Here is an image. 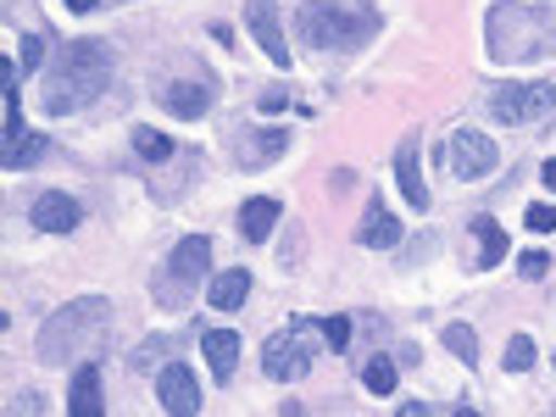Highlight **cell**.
Here are the masks:
<instances>
[{
  "label": "cell",
  "mask_w": 556,
  "mask_h": 417,
  "mask_svg": "<svg viewBox=\"0 0 556 417\" xmlns=\"http://www.w3.org/2000/svg\"><path fill=\"white\" fill-rule=\"evenodd\" d=\"M112 67H117V56H112L106 39H67V45H56V62H51V73H45V96H39L45 117L84 112L106 89Z\"/></svg>",
  "instance_id": "obj_1"
},
{
  "label": "cell",
  "mask_w": 556,
  "mask_h": 417,
  "mask_svg": "<svg viewBox=\"0 0 556 417\" xmlns=\"http://www.w3.org/2000/svg\"><path fill=\"white\" fill-rule=\"evenodd\" d=\"M484 45H490V62H501V67L551 62L556 17H551V7H534V0H495L484 17Z\"/></svg>",
  "instance_id": "obj_2"
},
{
  "label": "cell",
  "mask_w": 556,
  "mask_h": 417,
  "mask_svg": "<svg viewBox=\"0 0 556 417\" xmlns=\"http://www.w3.org/2000/svg\"><path fill=\"white\" fill-rule=\"evenodd\" d=\"M295 34L312 51H362L379 34V12L356 0H306L295 12Z\"/></svg>",
  "instance_id": "obj_3"
},
{
  "label": "cell",
  "mask_w": 556,
  "mask_h": 417,
  "mask_svg": "<svg viewBox=\"0 0 556 417\" xmlns=\"http://www.w3.org/2000/svg\"><path fill=\"white\" fill-rule=\"evenodd\" d=\"M106 323H112V301L106 295H78V301L56 306L51 317H45V329H39V362H51V367L78 362L89 345L106 334Z\"/></svg>",
  "instance_id": "obj_4"
},
{
  "label": "cell",
  "mask_w": 556,
  "mask_h": 417,
  "mask_svg": "<svg viewBox=\"0 0 556 417\" xmlns=\"http://www.w3.org/2000/svg\"><path fill=\"white\" fill-rule=\"evenodd\" d=\"M206 278H212V240H206V235H190V240L173 245L167 267L151 278V295H156V306L178 312L184 301H190V295L206 285Z\"/></svg>",
  "instance_id": "obj_5"
},
{
  "label": "cell",
  "mask_w": 556,
  "mask_h": 417,
  "mask_svg": "<svg viewBox=\"0 0 556 417\" xmlns=\"http://www.w3.org/2000/svg\"><path fill=\"white\" fill-rule=\"evenodd\" d=\"M323 329H317V317H295L290 329H278L267 345H262V374L273 379V384H295V379H306L312 374V356H317V340Z\"/></svg>",
  "instance_id": "obj_6"
},
{
  "label": "cell",
  "mask_w": 556,
  "mask_h": 417,
  "mask_svg": "<svg viewBox=\"0 0 556 417\" xmlns=\"http://www.w3.org/2000/svg\"><path fill=\"white\" fill-rule=\"evenodd\" d=\"M490 112L501 123H545L556 112V84L534 78V84H495L490 89Z\"/></svg>",
  "instance_id": "obj_7"
},
{
  "label": "cell",
  "mask_w": 556,
  "mask_h": 417,
  "mask_svg": "<svg viewBox=\"0 0 556 417\" xmlns=\"http://www.w3.org/2000/svg\"><path fill=\"white\" fill-rule=\"evenodd\" d=\"M445 167L462 178V184H479V178H490L495 167H501V151H495V139L490 134H479V128H456L451 139H445Z\"/></svg>",
  "instance_id": "obj_8"
},
{
  "label": "cell",
  "mask_w": 556,
  "mask_h": 417,
  "mask_svg": "<svg viewBox=\"0 0 556 417\" xmlns=\"http://www.w3.org/2000/svg\"><path fill=\"white\" fill-rule=\"evenodd\" d=\"M156 101L173 117H184V123H201L212 112V101H217V89H212V78H173V84L156 89Z\"/></svg>",
  "instance_id": "obj_9"
},
{
  "label": "cell",
  "mask_w": 556,
  "mask_h": 417,
  "mask_svg": "<svg viewBox=\"0 0 556 417\" xmlns=\"http://www.w3.org/2000/svg\"><path fill=\"white\" fill-rule=\"evenodd\" d=\"M245 28L256 34L273 67H290V39H285V23H278V0H245Z\"/></svg>",
  "instance_id": "obj_10"
},
{
  "label": "cell",
  "mask_w": 556,
  "mask_h": 417,
  "mask_svg": "<svg viewBox=\"0 0 556 417\" xmlns=\"http://www.w3.org/2000/svg\"><path fill=\"white\" fill-rule=\"evenodd\" d=\"M156 401H162V412H173V417H195V412H201V384H195L190 367L167 362L162 374H156Z\"/></svg>",
  "instance_id": "obj_11"
},
{
  "label": "cell",
  "mask_w": 556,
  "mask_h": 417,
  "mask_svg": "<svg viewBox=\"0 0 556 417\" xmlns=\"http://www.w3.org/2000/svg\"><path fill=\"white\" fill-rule=\"evenodd\" d=\"M28 223L39 228V235H73V228L84 223V206H78L67 190H45V195L28 206Z\"/></svg>",
  "instance_id": "obj_12"
},
{
  "label": "cell",
  "mask_w": 556,
  "mask_h": 417,
  "mask_svg": "<svg viewBox=\"0 0 556 417\" xmlns=\"http://www.w3.org/2000/svg\"><path fill=\"white\" fill-rule=\"evenodd\" d=\"M290 151V128H245L235 134V162L240 167H267Z\"/></svg>",
  "instance_id": "obj_13"
},
{
  "label": "cell",
  "mask_w": 556,
  "mask_h": 417,
  "mask_svg": "<svg viewBox=\"0 0 556 417\" xmlns=\"http://www.w3.org/2000/svg\"><path fill=\"white\" fill-rule=\"evenodd\" d=\"M356 245H367V251H395V245H401V217H395L384 201H367V212H362V223H356Z\"/></svg>",
  "instance_id": "obj_14"
},
{
  "label": "cell",
  "mask_w": 556,
  "mask_h": 417,
  "mask_svg": "<svg viewBox=\"0 0 556 417\" xmlns=\"http://www.w3.org/2000/svg\"><path fill=\"white\" fill-rule=\"evenodd\" d=\"M395 184L412 212H429V184H424V167H417V134H406L395 151Z\"/></svg>",
  "instance_id": "obj_15"
},
{
  "label": "cell",
  "mask_w": 556,
  "mask_h": 417,
  "mask_svg": "<svg viewBox=\"0 0 556 417\" xmlns=\"http://www.w3.org/2000/svg\"><path fill=\"white\" fill-rule=\"evenodd\" d=\"M201 351H206V367H212L217 384L235 379V367H240V334L235 329H206L201 334Z\"/></svg>",
  "instance_id": "obj_16"
},
{
  "label": "cell",
  "mask_w": 556,
  "mask_h": 417,
  "mask_svg": "<svg viewBox=\"0 0 556 417\" xmlns=\"http://www.w3.org/2000/svg\"><path fill=\"white\" fill-rule=\"evenodd\" d=\"M245 295H251V267H228V273H212L206 278L212 312H235V306H245Z\"/></svg>",
  "instance_id": "obj_17"
},
{
  "label": "cell",
  "mask_w": 556,
  "mask_h": 417,
  "mask_svg": "<svg viewBox=\"0 0 556 417\" xmlns=\"http://www.w3.org/2000/svg\"><path fill=\"white\" fill-rule=\"evenodd\" d=\"M67 412H73V417H101V412H106V401H101V367H96V362H78Z\"/></svg>",
  "instance_id": "obj_18"
},
{
  "label": "cell",
  "mask_w": 556,
  "mask_h": 417,
  "mask_svg": "<svg viewBox=\"0 0 556 417\" xmlns=\"http://www.w3.org/2000/svg\"><path fill=\"white\" fill-rule=\"evenodd\" d=\"M285 217V206H278L273 195H256V201H245L240 206V240H251V245H262L267 235H273V223Z\"/></svg>",
  "instance_id": "obj_19"
},
{
  "label": "cell",
  "mask_w": 556,
  "mask_h": 417,
  "mask_svg": "<svg viewBox=\"0 0 556 417\" xmlns=\"http://www.w3.org/2000/svg\"><path fill=\"white\" fill-rule=\"evenodd\" d=\"M468 228H473V240H479V262H473V267H501V256L513 251V240H506V228H501L495 217H473Z\"/></svg>",
  "instance_id": "obj_20"
},
{
  "label": "cell",
  "mask_w": 556,
  "mask_h": 417,
  "mask_svg": "<svg viewBox=\"0 0 556 417\" xmlns=\"http://www.w3.org/2000/svg\"><path fill=\"white\" fill-rule=\"evenodd\" d=\"M440 340H445V351L456 356V362H479V334L468 329V323H445V329H440Z\"/></svg>",
  "instance_id": "obj_21"
},
{
  "label": "cell",
  "mask_w": 556,
  "mask_h": 417,
  "mask_svg": "<svg viewBox=\"0 0 556 417\" xmlns=\"http://www.w3.org/2000/svg\"><path fill=\"white\" fill-rule=\"evenodd\" d=\"M362 384H367V390H374V395H390V390H395V362L374 351V356H367V362H362Z\"/></svg>",
  "instance_id": "obj_22"
},
{
  "label": "cell",
  "mask_w": 556,
  "mask_h": 417,
  "mask_svg": "<svg viewBox=\"0 0 556 417\" xmlns=\"http://www.w3.org/2000/svg\"><path fill=\"white\" fill-rule=\"evenodd\" d=\"M134 151L146 156V162H167V156H178V146L167 134H156V128H134Z\"/></svg>",
  "instance_id": "obj_23"
},
{
  "label": "cell",
  "mask_w": 556,
  "mask_h": 417,
  "mask_svg": "<svg viewBox=\"0 0 556 417\" xmlns=\"http://www.w3.org/2000/svg\"><path fill=\"white\" fill-rule=\"evenodd\" d=\"M501 362H506V374H529V367H534V340H529V334H513Z\"/></svg>",
  "instance_id": "obj_24"
},
{
  "label": "cell",
  "mask_w": 556,
  "mask_h": 417,
  "mask_svg": "<svg viewBox=\"0 0 556 417\" xmlns=\"http://www.w3.org/2000/svg\"><path fill=\"white\" fill-rule=\"evenodd\" d=\"M45 34H23V45H17V73L28 78V73H39V62H45Z\"/></svg>",
  "instance_id": "obj_25"
},
{
  "label": "cell",
  "mask_w": 556,
  "mask_h": 417,
  "mask_svg": "<svg viewBox=\"0 0 556 417\" xmlns=\"http://www.w3.org/2000/svg\"><path fill=\"white\" fill-rule=\"evenodd\" d=\"M39 156H45V134H28V139H23V146H17L12 156H0V162H7L12 173H23V167H34Z\"/></svg>",
  "instance_id": "obj_26"
},
{
  "label": "cell",
  "mask_w": 556,
  "mask_h": 417,
  "mask_svg": "<svg viewBox=\"0 0 556 417\" xmlns=\"http://www.w3.org/2000/svg\"><path fill=\"white\" fill-rule=\"evenodd\" d=\"M162 351H173V340H146V345H134L128 367H134V374H151V367H156V356H162Z\"/></svg>",
  "instance_id": "obj_27"
},
{
  "label": "cell",
  "mask_w": 556,
  "mask_h": 417,
  "mask_svg": "<svg viewBox=\"0 0 556 417\" xmlns=\"http://www.w3.org/2000/svg\"><path fill=\"white\" fill-rule=\"evenodd\" d=\"M523 228H529V235H556V206L534 201V206L523 212Z\"/></svg>",
  "instance_id": "obj_28"
},
{
  "label": "cell",
  "mask_w": 556,
  "mask_h": 417,
  "mask_svg": "<svg viewBox=\"0 0 556 417\" xmlns=\"http://www.w3.org/2000/svg\"><path fill=\"white\" fill-rule=\"evenodd\" d=\"M317 329H323V345H334V351L351 345V317H323Z\"/></svg>",
  "instance_id": "obj_29"
},
{
  "label": "cell",
  "mask_w": 556,
  "mask_h": 417,
  "mask_svg": "<svg viewBox=\"0 0 556 417\" xmlns=\"http://www.w3.org/2000/svg\"><path fill=\"white\" fill-rule=\"evenodd\" d=\"M518 273L529 278V285H540V278L551 273V256H545V251H523V256H518Z\"/></svg>",
  "instance_id": "obj_30"
},
{
  "label": "cell",
  "mask_w": 556,
  "mask_h": 417,
  "mask_svg": "<svg viewBox=\"0 0 556 417\" xmlns=\"http://www.w3.org/2000/svg\"><path fill=\"white\" fill-rule=\"evenodd\" d=\"M290 106V89H267L262 96V112H285Z\"/></svg>",
  "instance_id": "obj_31"
},
{
  "label": "cell",
  "mask_w": 556,
  "mask_h": 417,
  "mask_svg": "<svg viewBox=\"0 0 556 417\" xmlns=\"http://www.w3.org/2000/svg\"><path fill=\"white\" fill-rule=\"evenodd\" d=\"M540 184H545V190H556V162H545V167H540Z\"/></svg>",
  "instance_id": "obj_32"
},
{
  "label": "cell",
  "mask_w": 556,
  "mask_h": 417,
  "mask_svg": "<svg viewBox=\"0 0 556 417\" xmlns=\"http://www.w3.org/2000/svg\"><path fill=\"white\" fill-rule=\"evenodd\" d=\"M101 0H67V12H96Z\"/></svg>",
  "instance_id": "obj_33"
}]
</instances>
